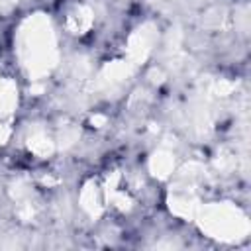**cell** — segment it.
Segmentation results:
<instances>
[{
    "mask_svg": "<svg viewBox=\"0 0 251 251\" xmlns=\"http://www.w3.org/2000/svg\"><path fill=\"white\" fill-rule=\"evenodd\" d=\"M16 104V84L0 76V114L8 112Z\"/></svg>",
    "mask_w": 251,
    "mask_h": 251,
    "instance_id": "obj_4",
    "label": "cell"
},
{
    "mask_svg": "<svg viewBox=\"0 0 251 251\" xmlns=\"http://www.w3.org/2000/svg\"><path fill=\"white\" fill-rule=\"evenodd\" d=\"M53 51L55 43L49 24L43 18H31L20 35V55L24 65L29 69V73L47 71V67L53 63Z\"/></svg>",
    "mask_w": 251,
    "mask_h": 251,
    "instance_id": "obj_1",
    "label": "cell"
},
{
    "mask_svg": "<svg viewBox=\"0 0 251 251\" xmlns=\"http://www.w3.org/2000/svg\"><path fill=\"white\" fill-rule=\"evenodd\" d=\"M198 218L202 229L210 237L224 241H237L249 231L247 216L231 204H210L198 212Z\"/></svg>",
    "mask_w": 251,
    "mask_h": 251,
    "instance_id": "obj_2",
    "label": "cell"
},
{
    "mask_svg": "<svg viewBox=\"0 0 251 251\" xmlns=\"http://www.w3.org/2000/svg\"><path fill=\"white\" fill-rule=\"evenodd\" d=\"M65 25L71 33H76V35H82L90 29L92 25V12L90 8H86L84 4H76L75 8H71L67 12V18H65Z\"/></svg>",
    "mask_w": 251,
    "mask_h": 251,
    "instance_id": "obj_3",
    "label": "cell"
}]
</instances>
